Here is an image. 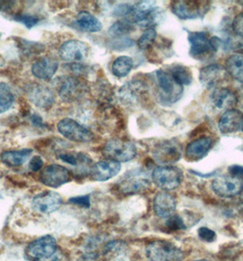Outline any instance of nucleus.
Instances as JSON below:
<instances>
[{
    "label": "nucleus",
    "instance_id": "nucleus-26",
    "mask_svg": "<svg viewBox=\"0 0 243 261\" xmlns=\"http://www.w3.org/2000/svg\"><path fill=\"white\" fill-rule=\"evenodd\" d=\"M32 149H23L20 150H6L0 155L1 162L9 167H18L27 162L32 155Z\"/></svg>",
    "mask_w": 243,
    "mask_h": 261
},
{
    "label": "nucleus",
    "instance_id": "nucleus-5",
    "mask_svg": "<svg viewBox=\"0 0 243 261\" xmlns=\"http://www.w3.org/2000/svg\"><path fill=\"white\" fill-rule=\"evenodd\" d=\"M155 74L160 99L168 104H173L180 98L183 93V86L174 80L170 72L158 70Z\"/></svg>",
    "mask_w": 243,
    "mask_h": 261
},
{
    "label": "nucleus",
    "instance_id": "nucleus-34",
    "mask_svg": "<svg viewBox=\"0 0 243 261\" xmlns=\"http://www.w3.org/2000/svg\"><path fill=\"white\" fill-rule=\"evenodd\" d=\"M14 19L17 20L18 22L22 23L28 29H32V28L34 27L37 23H38V21H39V19L36 17L32 16V15H28V14L17 15V16L14 17Z\"/></svg>",
    "mask_w": 243,
    "mask_h": 261
},
{
    "label": "nucleus",
    "instance_id": "nucleus-27",
    "mask_svg": "<svg viewBox=\"0 0 243 261\" xmlns=\"http://www.w3.org/2000/svg\"><path fill=\"white\" fill-rule=\"evenodd\" d=\"M225 69L230 76L243 84V55L236 54L226 60Z\"/></svg>",
    "mask_w": 243,
    "mask_h": 261
},
{
    "label": "nucleus",
    "instance_id": "nucleus-3",
    "mask_svg": "<svg viewBox=\"0 0 243 261\" xmlns=\"http://www.w3.org/2000/svg\"><path fill=\"white\" fill-rule=\"evenodd\" d=\"M103 153L108 160L120 163L134 160L137 155V149L130 140L112 139L104 146Z\"/></svg>",
    "mask_w": 243,
    "mask_h": 261
},
{
    "label": "nucleus",
    "instance_id": "nucleus-32",
    "mask_svg": "<svg viewBox=\"0 0 243 261\" xmlns=\"http://www.w3.org/2000/svg\"><path fill=\"white\" fill-rule=\"evenodd\" d=\"M132 31H133V28L128 21H117L109 29L108 32L111 36L118 38V37L126 35Z\"/></svg>",
    "mask_w": 243,
    "mask_h": 261
},
{
    "label": "nucleus",
    "instance_id": "nucleus-43",
    "mask_svg": "<svg viewBox=\"0 0 243 261\" xmlns=\"http://www.w3.org/2000/svg\"><path fill=\"white\" fill-rule=\"evenodd\" d=\"M32 122L34 124V126H38V127H41V126H44L43 124V120L38 114H34L32 117Z\"/></svg>",
    "mask_w": 243,
    "mask_h": 261
},
{
    "label": "nucleus",
    "instance_id": "nucleus-23",
    "mask_svg": "<svg viewBox=\"0 0 243 261\" xmlns=\"http://www.w3.org/2000/svg\"><path fill=\"white\" fill-rule=\"evenodd\" d=\"M210 101L214 107L221 110H230L238 104V97L234 92L224 87L215 88L210 95Z\"/></svg>",
    "mask_w": 243,
    "mask_h": 261
},
{
    "label": "nucleus",
    "instance_id": "nucleus-29",
    "mask_svg": "<svg viewBox=\"0 0 243 261\" xmlns=\"http://www.w3.org/2000/svg\"><path fill=\"white\" fill-rule=\"evenodd\" d=\"M169 72L174 78V80L181 86H189L193 80V75L189 68L181 64L174 65L170 69Z\"/></svg>",
    "mask_w": 243,
    "mask_h": 261
},
{
    "label": "nucleus",
    "instance_id": "nucleus-1",
    "mask_svg": "<svg viewBox=\"0 0 243 261\" xmlns=\"http://www.w3.org/2000/svg\"><path fill=\"white\" fill-rule=\"evenodd\" d=\"M145 255L149 261H182L184 252L167 240H155L146 246Z\"/></svg>",
    "mask_w": 243,
    "mask_h": 261
},
{
    "label": "nucleus",
    "instance_id": "nucleus-45",
    "mask_svg": "<svg viewBox=\"0 0 243 261\" xmlns=\"http://www.w3.org/2000/svg\"><path fill=\"white\" fill-rule=\"evenodd\" d=\"M239 4H242L243 5V1H239Z\"/></svg>",
    "mask_w": 243,
    "mask_h": 261
},
{
    "label": "nucleus",
    "instance_id": "nucleus-41",
    "mask_svg": "<svg viewBox=\"0 0 243 261\" xmlns=\"http://www.w3.org/2000/svg\"><path fill=\"white\" fill-rule=\"evenodd\" d=\"M133 45V41L129 40V39H124V40H120V41H115L114 45H113V49H126L128 47H131Z\"/></svg>",
    "mask_w": 243,
    "mask_h": 261
},
{
    "label": "nucleus",
    "instance_id": "nucleus-19",
    "mask_svg": "<svg viewBox=\"0 0 243 261\" xmlns=\"http://www.w3.org/2000/svg\"><path fill=\"white\" fill-rule=\"evenodd\" d=\"M219 128L222 134L243 131V113L238 109H230L222 114L219 120Z\"/></svg>",
    "mask_w": 243,
    "mask_h": 261
},
{
    "label": "nucleus",
    "instance_id": "nucleus-18",
    "mask_svg": "<svg viewBox=\"0 0 243 261\" xmlns=\"http://www.w3.org/2000/svg\"><path fill=\"white\" fill-rule=\"evenodd\" d=\"M121 171V164L111 160L96 162L90 168L92 180L96 181H106L117 175Z\"/></svg>",
    "mask_w": 243,
    "mask_h": 261
},
{
    "label": "nucleus",
    "instance_id": "nucleus-10",
    "mask_svg": "<svg viewBox=\"0 0 243 261\" xmlns=\"http://www.w3.org/2000/svg\"><path fill=\"white\" fill-rule=\"evenodd\" d=\"M150 185L148 177L141 170L128 172L118 182V191L124 194H134L147 189Z\"/></svg>",
    "mask_w": 243,
    "mask_h": 261
},
{
    "label": "nucleus",
    "instance_id": "nucleus-31",
    "mask_svg": "<svg viewBox=\"0 0 243 261\" xmlns=\"http://www.w3.org/2000/svg\"><path fill=\"white\" fill-rule=\"evenodd\" d=\"M157 39V32L153 28H149L143 33V35L140 37L137 41V45L141 50H146L155 42Z\"/></svg>",
    "mask_w": 243,
    "mask_h": 261
},
{
    "label": "nucleus",
    "instance_id": "nucleus-20",
    "mask_svg": "<svg viewBox=\"0 0 243 261\" xmlns=\"http://www.w3.org/2000/svg\"><path fill=\"white\" fill-rule=\"evenodd\" d=\"M176 199L170 193L163 191L154 198L155 214L161 218H168L174 215L176 209Z\"/></svg>",
    "mask_w": 243,
    "mask_h": 261
},
{
    "label": "nucleus",
    "instance_id": "nucleus-14",
    "mask_svg": "<svg viewBox=\"0 0 243 261\" xmlns=\"http://www.w3.org/2000/svg\"><path fill=\"white\" fill-rule=\"evenodd\" d=\"M63 204V198L58 193L52 191H46L32 200V208L40 214H50L57 211Z\"/></svg>",
    "mask_w": 243,
    "mask_h": 261
},
{
    "label": "nucleus",
    "instance_id": "nucleus-24",
    "mask_svg": "<svg viewBox=\"0 0 243 261\" xmlns=\"http://www.w3.org/2000/svg\"><path fill=\"white\" fill-rule=\"evenodd\" d=\"M146 86L143 82L131 81L123 86L119 92L120 98L126 104H134L146 93Z\"/></svg>",
    "mask_w": 243,
    "mask_h": 261
},
{
    "label": "nucleus",
    "instance_id": "nucleus-42",
    "mask_svg": "<svg viewBox=\"0 0 243 261\" xmlns=\"http://www.w3.org/2000/svg\"><path fill=\"white\" fill-rule=\"evenodd\" d=\"M230 174L231 175L238 176L243 178V167L239 165H234L230 168Z\"/></svg>",
    "mask_w": 243,
    "mask_h": 261
},
{
    "label": "nucleus",
    "instance_id": "nucleus-38",
    "mask_svg": "<svg viewBox=\"0 0 243 261\" xmlns=\"http://www.w3.org/2000/svg\"><path fill=\"white\" fill-rule=\"evenodd\" d=\"M59 160L63 161V162L70 164L72 166H76L78 165V160H79V154H77L76 156L74 154L72 153H60L59 154Z\"/></svg>",
    "mask_w": 243,
    "mask_h": 261
},
{
    "label": "nucleus",
    "instance_id": "nucleus-7",
    "mask_svg": "<svg viewBox=\"0 0 243 261\" xmlns=\"http://www.w3.org/2000/svg\"><path fill=\"white\" fill-rule=\"evenodd\" d=\"M57 242L53 237L44 236L27 245L25 256L29 261H46L54 255Z\"/></svg>",
    "mask_w": 243,
    "mask_h": 261
},
{
    "label": "nucleus",
    "instance_id": "nucleus-2",
    "mask_svg": "<svg viewBox=\"0 0 243 261\" xmlns=\"http://www.w3.org/2000/svg\"><path fill=\"white\" fill-rule=\"evenodd\" d=\"M217 41V38H208L206 32H190L189 34L190 55L197 60L211 58L219 47Z\"/></svg>",
    "mask_w": 243,
    "mask_h": 261
},
{
    "label": "nucleus",
    "instance_id": "nucleus-12",
    "mask_svg": "<svg viewBox=\"0 0 243 261\" xmlns=\"http://www.w3.org/2000/svg\"><path fill=\"white\" fill-rule=\"evenodd\" d=\"M89 46L83 41L70 40L59 47V56L66 63H80L88 56Z\"/></svg>",
    "mask_w": 243,
    "mask_h": 261
},
{
    "label": "nucleus",
    "instance_id": "nucleus-39",
    "mask_svg": "<svg viewBox=\"0 0 243 261\" xmlns=\"http://www.w3.org/2000/svg\"><path fill=\"white\" fill-rule=\"evenodd\" d=\"M43 165H44V162H43V160L41 159V157L35 156V157L32 158V160L29 161L28 168L32 171L37 172V171H41V169L43 168Z\"/></svg>",
    "mask_w": 243,
    "mask_h": 261
},
{
    "label": "nucleus",
    "instance_id": "nucleus-8",
    "mask_svg": "<svg viewBox=\"0 0 243 261\" xmlns=\"http://www.w3.org/2000/svg\"><path fill=\"white\" fill-rule=\"evenodd\" d=\"M58 131L62 135L71 140L72 142L78 143H87L94 140L95 135L80 123L73 120L72 118H63L57 125Z\"/></svg>",
    "mask_w": 243,
    "mask_h": 261
},
{
    "label": "nucleus",
    "instance_id": "nucleus-37",
    "mask_svg": "<svg viewBox=\"0 0 243 261\" xmlns=\"http://www.w3.org/2000/svg\"><path fill=\"white\" fill-rule=\"evenodd\" d=\"M232 29L237 35L243 37V12L235 17L232 22Z\"/></svg>",
    "mask_w": 243,
    "mask_h": 261
},
{
    "label": "nucleus",
    "instance_id": "nucleus-16",
    "mask_svg": "<svg viewBox=\"0 0 243 261\" xmlns=\"http://www.w3.org/2000/svg\"><path fill=\"white\" fill-rule=\"evenodd\" d=\"M229 73L221 64H210L203 67L199 72V81L207 88H213L227 81Z\"/></svg>",
    "mask_w": 243,
    "mask_h": 261
},
{
    "label": "nucleus",
    "instance_id": "nucleus-15",
    "mask_svg": "<svg viewBox=\"0 0 243 261\" xmlns=\"http://www.w3.org/2000/svg\"><path fill=\"white\" fill-rule=\"evenodd\" d=\"M199 1H173L172 12L180 19H194L200 18L201 14L206 12V5Z\"/></svg>",
    "mask_w": 243,
    "mask_h": 261
},
{
    "label": "nucleus",
    "instance_id": "nucleus-44",
    "mask_svg": "<svg viewBox=\"0 0 243 261\" xmlns=\"http://www.w3.org/2000/svg\"><path fill=\"white\" fill-rule=\"evenodd\" d=\"M194 261H210V260H208V259H206V258H201V259H197V260H194Z\"/></svg>",
    "mask_w": 243,
    "mask_h": 261
},
{
    "label": "nucleus",
    "instance_id": "nucleus-13",
    "mask_svg": "<svg viewBox=\"0 0 243 261\" xmlns=\"http://www.w3.org/2000/svg\"><path fill=\"white\" fill-rule=\"evenodd\" d=\"M181 147L175 140H163L154 147L153 156L159 163L170 164L181 157Z\"/></svg>",
    "mask_w": 243,
    "mask_h": 261
},
{
    "label": "nucleus",
    "instance_id": "nucleus-36",
    "mask_svg": "<svg viewBox=\"0 0 243 261\" xmlns=\"http://www.w3.org/2000/svg\"><path fill=\"white\" fill-rule=\"evenodd\" d=\"M69 202L73 203V204H76L78 206H81V207H90V195H82V196L72 197V198L69 200Z\"/></svg>",
    "mask_w": 243,
    "mask_h": 261
},
{
    "label": "nucleus",
    "instance_id": "nucleus-33",
    "mask_svg": "<svg viewBox=\"0 0 243 261\" xmlns=\"http://www.w3.org/2000/svg\"><path fill=\"white\" fill-rule=\"evenodd\" d=\"M166 226L167 229L170 231H180V230L186 229V225L185 222L180 216L173 215V216L168 217Z\"/></svg>",
    "mask_w": 243,
    "mask_h": 261
},
{
    "label": "nucleus",
    "instance_id": "nucleus-4",
    "mask_svg": "<svg viewBox=\"0 0 243 261\" xmlns=\"http://www.w3.org/2000/svg\"><path fill=\"white\" fill-rule=\"evenodd\" d=\"M152 180L160 189L168 192L179 187L184 180V174L177 167L164 165L155 168Z\"/></svg>",
    "mask_w": 243,
    "mask_h": 261
},
{
    "label": "nucleus",
    "instance_id": "nucleus-11",
    "mask_svg": "<svg viewBox=\"0 0 243 261\" xmlns=\"http://www.w3.org/2000/svg\"><path fill=\"white\" fill-rule=\"evenodd\" d=\"M71 180V172L67 168L51 164L45 167L40 174V180L50 188H58Z\"/></svg>",
    "mask_w": 243,
    "mask_h": 261
},
{
    "label": "nucleus",
    "instance_id": "nucleus-21",
    "mask_svg": "<svg viewBox=\"0 0 243 261\" xmlns=\"http://www.w3.org/2000/svg\"><path fill=\"white\" fill-rule=\"evenodd\" d=\"M213 147V139L210 137H201L194 140L189 143L186 150L185 156L189 162H198L205 157Z\"/></svg>",
    "mask_w": 243,
    "mask_h": 261
},
{
    "label": "nucleus",
    "instance_id": "nucleus-25",
    "mask_svg": "<svg viewBox=\"0 0 243 261\" xmlns=\"http://www.w3.org/2000/svg\"><path fill=\"white\" fill-rule=\"evenodd\" d=\"M73 24L82 32H98L103 29V24L99 19L88 11L78 13Z\"/></svg>",
    "mask_w": 243,
    "mask_h": 261
},
{
    "label": "nucleus",
    "instance_id": "nucleus-6",
    "mask_svg": "<svg viewBox=\"0 0 243 261\" xmlns=\"http://www.w3.org/2000/svg\"><path fill=\"white\" fill-rule=\"evenodd\" d=\"M53 86L59 97L66 102L78 100L87 92V86L76 77H59L53 82Z\"/></svg>",
    "mask_w": 243,
    "mask_h": 261
},
{
    "label": "nucleus",
    "instance_id": "nucleus-30",
    "mask_svg": "<svg viewBox=\"0 0 243 261\" xmlns=\"http://www.w3.org/2000/svg\"><path fill=\"white\" fill-rule=\"evenodd\" d=\"M13 92L6 83H0V114L8 111L14 103Z\"/></svg>",
    "mask_w": 243,
    "mask_h": 261
},
{
    "label": "nucleus",
    "instance_id": "nucleus-17",
    "mask_svg": "<svg viewBox=\"0 0 243 261\" xmlns=\"http://www.w3.org/2000/svg\"><path fill=\"white\" fill-rule=\"evenodd\" d=\"M27 94L28 99L38 108L48 109L54 104V94L47 86L34 84L27 87Z\"/></svg>",
    "mask_w": 243,
    "mask_h": 261
},
{
    "label": "nucleus",
    "instance_id": "nucleus-35",
    "mask_svg": "<svg viewBox=\"0 0 243 261\" xmlns=\"http://www.w3.org/2000/svg\"><path fill=\"white\" fill-rule=\"evenodd\" d=\"M198 237L201 239L203 241L206 242H213L217 239V234L213 230L208 228V227H200L198 229Z\"/></svg>",
    "mask_w": 243,
    "mask_h": 261
},
{
    "label": "nucleus",
    "instance_id": "nucleus-9",
    "mask_svg": "<svg viewBox=\"0 0 243 261\" xmlns=\"http://www.w3.org/2000/svg\"><path fill=\"white\" fill-rule=\"evenodd\" d=\"M213 192L225 198L234 197L243 191V178L235 175L220 176L212 181Z\"/></svg>",
    "mask_w": 243,
    "mask_h": 261
},
{
    "label": "nucleus",
    "instance_id": "nucleus-22",
    "mask_svg": "<svg viewBox=\"0 0 243 261\" xmlns=\"http://www.w3.org/2000/svg\"><path fill=\"white\" fill-rule=\"evenodd\" d=\"M59 68V63L56 59L44 56L36 60L32 67L33 75L41 80H50L54 76L55 73Z\"/></svg>",
    "mask_w": 243,
    "mask_h": 261
},
{
    "label": "nucleus",
    "instance_id": "nucleus-28",
    "mask_svg": "<svg viewBox=\"0 0 243 261\" xmlns=\"http://www.w3.org/2000/svg\"><path fill=\"white\" fill-rule=\"evenodd\" d=\"M134 66V61L129 56H120L114 60L112 65V71L118 78L126 77L130 73Z\"/></svg>",
    "mask_w": 243,
    "mask_h": 261
},
{
    "label": "nucleus",
    "instance_id": "nucleus-40",
    "mask_svg": "<svg viewBox=\"0 0 243 261\" xmlns=\"http://www.w3.org/2000/svg\"><path fill=\"white\" fill-rule=\"evenodd\" d=\"M16 1H3L0 0V11L1 12H9L10 10L14 9L16 6Z\"/></svg>",
    "mask_w": 243,
    "mask_h": 261
}]
</instances>
